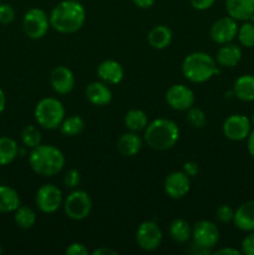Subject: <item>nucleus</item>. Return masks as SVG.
Returning a JSON list of instances; mask_svg holds the SVG:
<instances>
[{"instance_id": "nucleus-24", "label": "nucleus", "mask_w": 254, "mask_h": 255, "mask_svg": "<svg viewBox=\"0 0 254 255\" xmlns=\"http://www.w3.org/2000/svg\"><path fill=\"white\" fill-rule=\"evenodd\" d=\"M20 206L19 193L12 187L0 186V213H14Z\"/></svg>"}, {"instance_id": "nucleus-40", "label": "nucleus", "mask_w": 254, "mask_h": 255, "mask_svg": "<svg viewBox=\"0 0 254 255\" xmlns=\"http://www.w3.org/2000/svg\"><path fill=\"white\" fill-rule=\"evenodd\" d=\"M216 255H241L242 252L238 251L236 248H231V247H227V248H221V249H217L214 252Z\"/></svg>"}, {"instance_id": "nucleus-26", "label": "nucleus", "mask_w": 254, "mask_h": 255, "mask_svg": "<svg viewBox=\"0 0 254 255\" xmlns=\"http://www.w3.org/2000/svg\"><path fill=\"white\" fill-rule=\"evenodd\" d=\"M147 125H148V117H147L146 112L142 111V110L132 109L127 111V114L125 115V126L129 131H144Z\"/></svg>"}, {"instance_id": "nucleus-37", "label": "nucleus", "mask_w": 254, "mask_h": 255, "mask_svg": "<svg viewBox=\"0 0 254 255\" xmlns=\"http://www.w3.org/2000/svg\"><path fill=\"white\" fill-rule=\"evenodd\" d=\"M65 253L67 255H89L90 252L82 243H72L67 247Z\"/></svg>"}, {"instance_id": "nucleus-5", "label": "nucleus", "mask_w": 254, "mask_h": 255, "mask_svg": "<svg viewBox=\"0 0 254 255\" xmlns=\"http://www.w3.org/2000/svg\"><path fill=\"white\" fill-rule=\"evenodd\" d=\"M66 116L64 104L55 97H44L34 110L35 121L46 129H57Z\"/></svg>"}, {"instance_id": "nucleus-34", "label": "nucleus", "mask_w": 254, "mask_h": 255, "mask_svg": "<svg viewBox=\"0 0 254 255\" xmlns=\"http://www.w3.org/2000/svg\"><path fill=\"white\" fill-rule=\"evenodd\" d=\"M15 10L10 4L0 2V24L9 25L14 21Z\"/></svg>"}, {"instance_id": "nucleus-12", "label": "nucleus", "mask_w": 254, "mask_h": 255, "mask_svg": "<svg viewBox=\"0 0 254 255\" xmlns=\"http://www.w3.org/2000/svg\"><path fill=\"white\" fill-rule=\"evenodd\" d=\"M166 102L176 111H187L194 106L196 96L191 87L183 84H176L167 90Z\"/></svg>"}, {"instance_id": "nucleus-9", "label": "nucleus", "mask_w": 254, "mask_h": 255, "mask_svg": "<svg viewBox=\"0 0 254 255\" xmlns=\"http://www.w3.org/2000/svg\"><path fill=\"white\" fill-rule=\"evenodd\" d=\"M36 207L45 214H52L60 209L64 203L62 192L55 184H42L35 194Z\"/></svg>"}, {"instance_id": "nucleus-7", "label": "nucleus", "mask_w": 254, "mask_h": 255, "mask_svg": "<svg viewBox=\"0 0 254 255\" xmlns=\"http://www.w3.org/2000/svg\"><path fill=\"white\" fill-rule=\"evenodd\" d=\"M50 17L40 7H31L22 17V30L25 35L32 40H40L50 29Z\"/></svg>"}, {"instance_id": "nucleus-32", "label": "nucleus", "mask_w": 254, "mask_h": 255, "mask_svg": "<svg viewBox=\"0 0 254 255\" xmlns=\"http://www.w3.org/2000/svg\"><path fill=\"white\" fill-rule=\"evenodd\" d=\"M186 121L188 122L189 126L193 127V128H203L204 125L207 122V116L204 114L203 110L198 109V107H191L189 110H187V116Z\"/></svg>"}, {"instance_id": "nucleus-33", "label": "nucleus", "mask_w": 254, "mask_h": 255, "mask_svg": "<svg viewBox=\"0 0 254 255\" xmlns=\"http://www.w3.org/2000/svg\"><path fill=\"white\" fill-rule=\"evenodd\" d=\"M216 218L223 224L231 223V222H233L234 218V209L228 204H222L217 208Z\"/></svg>"}, {"instance_id": "nucleus-45", "label": "nucleus", "mask_w": 254, "mask_h": 255, "mask_svg": "<svg viewBox=\"0 0 254 255\" xmlns=\"http://www.w3.org/2000/svg\"><path fill=\"white\" fill-rule=\"evenodd\" d=\"M251 122H252V126H254V112L252 114V117H251Z\"/></svg>"}, {"instance_id": "nucleus-22", "label": "nucleus", "mask_w": 254, "mask_h": 255, "mask_svg": "<svg viewBox=\"0 0 254 255\" xmlns=\"http://www.w3.org/2000/svg\"><path fill=\"white\" fill-rule=\"evenodd\" d=\"M173 34L167 25H157L152 27L147 36L149 46L154 50H163L171 45Z\"/></svg>"}, {"instance_id": "nucleus-6", "label": "nucleus", "mask_w": 254, "mask_h": 255, "mask_svg": "<svg viewBox=\"0 0 254 255\" xmlns=\"http://www.w3.org/2000/svg\"><path fill=\"white\" fill-rule=\"evenodd\" d=\"M64 211L72 221H84L92 211V201L89 193L82 189H75L64 199Z\"/></svg>"}, {"instance_id": "nucleus-13", "label": "nucleus", "mask_w": 254, "mask_h": 255, "mask_svg": "<svg viewBox=\"0 0 254 255\" xmlns=\"http://www.w3.org/2000/svg\"><path fill=\"white\" fill-rule=\"evenodd\" d=\"M238 21L231 16L217 19L211 26V37L216 44L223 45L232 42L238 34Z\"/></svg>"}, {"instance_id": "nucleus-38", "label": "nucleus", "mask_w": 254, "mask_h": 255, "mask_svg": "<svg viewBox=\"0 0 254 255\" xmlns=\"http://www.w3.org/2000/svg\"><path fill=\"white\" fill-rule=\"evenodd\" d=\"M192 7L196 10H207L211 6H213V4L216 2V0H189Z\"/></svg>"}, {"instance_id": "nucleus-21", "label": "nucleus", "mask_w": 254, "mask_h": 255, "mask_svg": "<svg viewBox=\"0 0 254 255\" xmlns=\"http://www.w3.org/2000/svg\"><path fill=\"white\" fill-rule=\"evenodd\" d=\"M143 141L137 132H126L117 139V151L125 157H133L141 151Z\"/></svg>"}, {"instance_id": "nucleus-27", "label": "nucleus", "mask_w": 254, "mask_h": 255, "mask_svg": "<svg viewBox=\"0 0 254 255\" xmlns=\"http://www.w3.org/2000/svg\"><path fill=\"white\" fill-rule=\"evenodd\" d=\"M19 154V146L16 141L10 137H0V166H7Z\"/></svg>"}, {"instance_id": "nucleus-42", "label": "nucleus", "mask_w": 254, "mask_h": 255, "mask_svg": "<svg viewBox=\"0 0 254 255\" xmlns=\"http://www.w3.org/2000/svg\"><path fill=\"white\" fill-rule=\"evenodd\" d=\"M132 1L139 9H149L151 6H153L156 0H132Z\"/></svg>"}, {"instance_id": "nucleus-20", "label": "nucleus", "mask_w": 254, "mask_h": 255, "mask_svg": "<svg viewBox=\"0 0 254 255\" xmlns=\"http://www.w3.org/2000/svg\"><path fill=\"white\" fill-rule=\"evenodd\" d=\"M242 55L243 52L241 46L233 42H227L222 45L217 51L216 61L222 67H234L241 62Z\"/></svg>"}, {"instance_id": "nucleus-19", "label": "nucleus", "mask_w": 254, "mask_h": 255, "mask_svg": "<svg viewBox=\"0 0 254 255\" xmlns=\"http://www.w3.org/2000/svg\"><path fill=\"white\" fill-rule=\"evenodd\" d=\"M233 224L242 232L254 231V201L244 202L234 211Z\"/></svg>"}, {"instance_id": "nucleus-8", "label": "nucleus", "mask_w": 254, "mask_h": 255, "mask_svg": "<svg viewBox=\"0 0 254 255\" xmlns=\"http://www.w3.org/2000/svg\"><path fill=\"white\" fill-rule=\"evenodd\" d=\"M192 239L197 248L211 253V249H213L219 242L218 227L207 219L197 222L192 228Z\"/></svg>"}, {"instance_id": "nucleus-29", "label": "nucleus", "mask_w": 254, "mask_h": 255, "mask_svg": "<svg viewBox=\"0 0 254 255\" xmlns=\"http://www.w3.org/2000/svg\"><path fill=\"white\" fill-rule=\"evenodd\" d=\"M14 221L21 229H31L36 223V213L30 207L20 206L14 212Z\"/></svg>"}, {"instance_id": "nucleus-2", "label": "nucleus", "mask_w": 254, "mask_h": 255, "mask_svg": "<svg viewBox=\"0 0 254 255\" xmlns=\"http://www.w3.org/2000/svg\"><path fill=\"white\" fill-rule=\"evenodd\" d=\"M29 164L32 171L42 177H52L60 173L66 164V158L61 149L52 144H41L31 148Z\"/></svg>"}, {"instance_id": "nucleus-3", "label": "nucleus", "mask_w": 254, "mask_h": 255, "mask_svg": "<svg viewBox=\"0 0 254 255\" xmlns=\"http://www.w3.org/2000/svg\"><path fill=\"white\" fill-rule=\"evenodd\" d=\"M144 142L156 151H167L177 144L179 139V127L171 119H156L148 122L144 128Z\"/></svg>"}, {"instance_id": "nucleus-16", "label": "nucleus", "mask_w": 254, "mask_h": 255, "mask_svg": "<svg viewBox=\"0 0 254 255\" xmlns=\"http://www.w3.org/2000/svg\"><path fill=\"white\" fill-rule=\"evenodd\" d=\"M97 76L107 85H117L125 76L122 65L116 60H105L97 66Z\"/></svg>"}, {"instance_id": "nucleus-44", "label": "nucleus", "mask_w": 254, "mask_h": 255, "mask_svg": "<svg viewBox=\"0 0 254 255\" xmlns=\"http://www.w3.org/2000/svg\"><path fill=\"white\" fill-rule=\"evenodd\" d=\"M5 106H6V96H5V92L0 87V115L4 112Z\"/></svg>"}, {"instance_id": "nucleus-39", "label": "nucleus", "mask_w": 254, "mask_h": 255, "mask_svg": "<svg viewBox=\"0 0 254 255\" xmlns=\"http://www.w3.org/2000/svg\"><path fill=\"white\" fill-rule=\"evenodd\" d=\"M183 172L187 174V176H189L192 178V177L197 176L199 172V167H198V163L194 161H188L186 162V163L183 164Z\"/></svg>"}, {"instance_id": "nucleus-25", "label": "nucleus", "mask_w": 254, "mask_h": 255, "mask_svg": "<svg viewBox=\"0 0 254 255\" xmlns=\"http://www.w3.org/2000/svg\"><path fill=\"white\" fill-rule=\"evenodd\" d=\"M169 236L176 243L184 244L192 238V228L183 218H177L169 226Z\"/></svg>"}, {"instance_id": "nucleus-46", "label": "nucleus", "mask_w": 254, "mask_h": 255, "mask_svg": "<svg viewBox=\"0 0 254 255\" xmlns=\"http://www.w3.org/2000/svg\"><path fill=\"white\" fill-rule=\"evenodd\" d=\"M2 253H4V249H2V247L0 246V255H1Z\"/></svg>"}, {"instance_id": "nucleus-23", "label": "nucleus", "mask_w": 254, "mask_h": 255, "mask_svg": "<svg viewBox=\"0 0 254 255\" xmlns=\"http://www.w3.org/2000/svg\"><path fill=\"white\" fill-rule=\"evenodd\" d=\"M233 95L243 102L254 101V75L246 74L234 81Z\"/></svg>"}, {"instance_id": "nucleus-14", "label": "nucleus", "mask_w": 254, "mask_h": 255, "mask_svg": "<svg viewBox=\"0 0 254 255\" xmlns=\"http://www.w3.org/2000/svg\"><path fill=\"white\" fill-rule=\"evenodd\" d=\"M164 192L172 199H182L191 191V177L183 171H174L164 179Z\"/></svg>"}, {"instance_id": "nucleus-41", "label": "nucleus", "mask_w": 254, "mask_h": 255, "mask_svg": "<svg viewBox=\"0 0 254 255\" xmlns=\"http://www.w3.org/2000/svg\"><path fill=\"white\" fill-rule=\"evenodd\" d=\"M247 149H248L252 158H254V129H252L249 136L247 137Z\"/></svg>"}, {"instance_id": "nucleus-35", "label": "nucleus", "mask_w": 254, "mask_h": 255, "mask_svg": "<svg viewBox=\"0 0 254 255\" xmlns=\"http://www.w3.org/2000/svg\"><path fill=\"white\" fill-rule=\"evenodd\" d=\"M81 182V176H80V172L77 169L71 168L65 173L64 176V184L70 189L76 188L77 186Z\"/></svg>"}, {"instance_id": "nucleus-28", "label": "nucleus", "mask_w": 254, "mask_h": 255, "mask_svg": "<svg viewBox=\"0 0 254 255\" xmlns=\"http://www.w3.org/2000/svg\"><path fill=\"white\" fill-rule=\"evenodd\" d=\"M85 128V121L79 115L65 117L60 125V132L66 137H75L81 133Z\"/></svg>"}, {"instance_id": "nucleus-31", "label": "nucleus", "mask_w": 254, "mask_h": 255, "mask_svg": "<svg viewBox=\"0 0 254 255\" xmlns=\"http://www.w3.org/2000/svg\"><path fill=\"white\" fill-rule=\"evenodd\" d=\"M238 41L244 47L254 46V24L249 21H243V24L238 27Z\"/></svg>"}, {"instance_id": "nucleus-4", "label": "nucleus", "mask_w": 254, "mask_h": 255, "mask_svg": "<svg viewBox=\"0 0 254 255\" xmlns=\"http://www.w3.org/2000/svg\"><path fill=\"white\" fill-rule=\"evenodd\" d=\"M218 72L214 57L203 51H194L187 55L182 62L184 79L193 84H203Z\"/></svg>"}, {"instance_id": "nucleus-1", "label": "nucleus", "mask_w": 254, "mask_h": 255, "mask_svg": "<svg viewBox=\"0 0 254 255\" xmlns=\"http://www.w3.org/2000/svg\"><path fill=\"white\" fill-rule=\"evenodd\" d=\"M50 25L60 34L77 32L86 21V10L79 0H62L52 7Z\"/></svg>"}, {"instance_id": "nucleus-30", "label": "nucleus", "mask_w": 254, "mask_h": 255, "mask_svg": "<svg viewBox=\"0 0 254 255\" xmlns=\"http://www.w3.org/2000/svg\"><path fill=\"white\" fill-rule=\"evenodd\" d=\"M21 142L27 148H35L41 143V132L34 125H27L21 131Z\"/></svg>"}, {"instance_id": "nucleus-17", "label": "nucleus", "mask_w": 254, "mask_h": 255, "mask_svg": "<svg viewBox=\"0 0 254 255\" xmlns=\"http://www.w3.org/2000/svg\"><path fill=\"white\" fill-rule=\"evenodd\" d=\"M226 10L237 21H249L254 17V0H226Z\"/></svg>"}, {"instance_id": "nucleus-11", "label": "nucleus", "mask_w": 254, "mask_h": 255, "mask_svg": "<svg viewBox=\"0 0 254 255\" xmlns=\"http://www.w3.org/2000/svg\"><path fill=\"white\" fill-rule=\"evenodd\" d=\"M163 233L157 223L152 221H144L136 231V242L141 249L146 252L156 251L162 243Z\"/></svg>"}, {"instance_id": "nucleus-47", "label": "nucleus", "mask_w": 254, "mask_h": 255, "mask_svg": "<svg viewBox=\"0 0 254 255\" xmlns=\"http://www.w3.org/2000/svg\"><path fill=\"white\" fill-rule=\"evenodd\" d=\"M0 2H1V0H0Z\"/></svg>"}, {"instance_id": "nucleus-10", "label": "nucleus", "mask_w": 254, "mask_h": 255, "mask_svg": "<svg viewBox=\"0 0 254 255\" xmlns=\"http://www.w3.org/2000/svg\"><path fill=\"white\" fill-rule=\"evenodd\" d=\"M224 137L229 141L241 142L247 139L252 131V122L246 115L234 114L227 117L222 126Z\"/></svg>"}, {"instance_id": "nucleus-36", "label": "nucleus", "mask_w": 254, "mask_h": 255, "mask_svg": "<svg viewBox=\"0 0 254 255\" xmlns=\"http://www.w3.org/2000/svg\"><path fill=\"white\" fill-rule=\"evenodd\" d=\"M241 252L242 254L254 255V231L248 232V234L243 238L241 244Z\"/></svg>"}, {"instance_id": "nucleus-18", "label": "nucleus", "mask_w": 254, "mask_h": 255, "mask_svg": "<svg viewBox=\"0 0 254 255\" xmlns=\"http://www.w3.org/2000/svg\"><path fill=\"white\" fill-rule=\"evenodd\" d=\"M85 96L95 106H106L112 101V92L104 81H94L87 85Z\"/></svg>"}, {"instance_id": "nucleus-43", "label": "nucleus", "mask_w": 254, "mask_h": 255, "mask_svg": "<svg viewBox=\"0 0 254 255\" xmlns=\"http://www.w3.org/2000/svg\"><path fill=\"white\" fill-rule=\"evenodd\" d=\"M92 255H117L116 251H114V249H110V248H105V247H102V248H99L96 249V251H94L91 253Z\"/></svg>"}, {"instance_id": "nucleus-15", "label": "nucleus", "mask_w": 254, "mask_h": 255, "mask_svg": "<svg viewBox=\"0 0 254 255\" xmlns=\"http://www.w3.org/2000/svg\"><path fill=\"white\" fill-rule=\"evenodd\" d=\"M50 85L56 94H70L75 86L74 72L69 67L62 66V65L54 67L50 74Z\"/></svg>"}]
</instances>
